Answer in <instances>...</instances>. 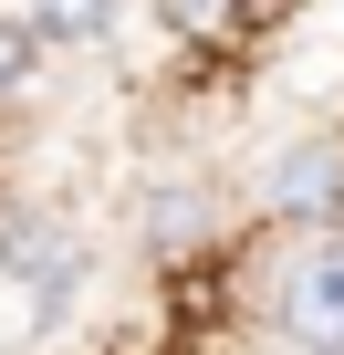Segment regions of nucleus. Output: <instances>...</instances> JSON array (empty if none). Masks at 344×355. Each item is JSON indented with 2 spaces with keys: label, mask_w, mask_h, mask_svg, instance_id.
<instances>
[{
  "label": "nucleus",
  "mask_w": 344,
  "mask_h": 355,
  "mask_svg": "<svg viewBox=\"0 0 344 355\" xmlns=\"http://www.w3.org/2000/svg\"><path fill=\"white\" fill-rule=\"evenodd\" d=\"M32 63H42V42H32V21H21V11H0V105H11V94L32 84Z\"/></svg>",
  "instance_id": "obj_5"
},
{
  "label": "nucleus",
  "mask_w": 344,
  "mask_h": 355,
  "mask_svg": "<svg viewBox=\"0 0 344 355\" xmlns=\"http://www.w3.org/2000/svg\"><path fill=\"white\" fill-rule=\"evenodd\" d=\"M156 11H167V32L219 42V32H240V21H251V0H156Z\"/></svg>",
  "instance_id": "obj_4"
},
{
  "label": "nucleus",
  "mask_w": 344,
  "mask_h": 355,
  "mask_svg": "<svg viewBox=\"0 0 344 355\" xmlns=\"http://www.w3.org/2000/svg\"><path fill=\"white\" fill-rule=\"evenodd\" d=\"M261 209L292 220V230L344 220V136H292V146L271 157V178H261Z\"/></svg>",
  "instance_id": "obj_2"
},
{
  "label": "nucleus",
  "mask_w": 344,
  "mask_h": 355,
  "mask_svg": "<svg viewBox=\"0 0 344 355\" xmlns=\"http://www.w3.org/2000/svg\"><path fill=\"white\" fill-rule=\"evenodd\" d=\"M282 345L292 355H344V241H313L292 272H282Z\"/></svg>",
  "instance_id": "obj_1"
},
{
  "label": "nucleus",
  "mask_w": 344,
  "mask_h": 355,
  "mask_svg": "<svg viewBox=\"0 0 344 355\" xmlns=\"http://www.w3.org/2000/svg\"><path fill=\"white\" fill-rule=\"evenodd\" d=\"M115 11H125V0H21V21H32V42L53 53H84V42H105L115 32Z\"/></svg>",
  "instance_id": "obj_3"
}]
</instances>
